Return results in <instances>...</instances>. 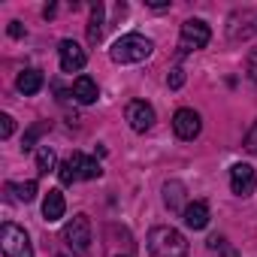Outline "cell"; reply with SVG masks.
<instances>
[{
    "label": "cell",
    "mask_w": 257,
    "mask_h": 257,
    "mask_svg": "<svg viewBox=\"0 0 257 257\" xmlns=\"http://www.w3.org/2000/svg\"><path fill=\"white\" fill-rule=\"evenodd\" d=\"M212 40V31L203 19H188L182 25V34H179V49L182 52H197V49H206Z\"/></svg>",
    "instance_id": "cell-5"
},
{
    "label": "cell",
    "mask_w": 257,
    "mask_h": 257,
    "mask_svg": "<svg viewBox=\"0 0 257 257\" xmlns=\"http://www.w3.org/2000/svg\"><path fill=\"white\" fill-rule=\"evenodd\" d=\"M43 82H46V79H43L40 70H22L19 79H16V88H19L25 97H31V94H37V91L43 88Z\"/></svg>",
    "instance_id": "cell-15"
},
{
    "label": "cell",
    "mask_w": 257,
    "mask_h": 257,
    "mask_svg": "<svg viewBox=\"0 0 257 257\" xmlns=\"http://www.w3.org/2000/svg\"><path fill=\"white\" fill-rule=\"evenodd\" d=\"M152 49H155V43L149 37H143V34H124V37H118L112 43L109 55H112L115 64H140V61H146L152 55Z\"/></svg>",
    "instance_id": "cell-2"
},
{
    "label": "cell",
    "mask_w": 257,
    "mask_h": 257,
    "mask_svg": "<svg viewBox=\"0 0 257 257\" xmlns=\"http://www.w3.org/2000/svg\"><path fill=\"white\" fill-rule=\"evenodd\" d=\"M245 149L251 152V155H257V121H254V127L245 134Z\"/></svg>",
    "instance_id": "cell-24"
},
{
    "label": "cell",
    "mask_w": 257,
    "mask_h": 257,
    "mask_svg": "<svg viewBox=\"0 0 257 257\" xmlns=\"http://www.w3.org/2000/svg\"><path fill=\"white\" fill-rule=\"evenodd\" d=\"M73 97H76L82 106H91V103H97V97H100V91H97V82H94L91 76H79V79L73 82Z\"/></svg>",
    "instance_id": "cell-11"
},
{
    "label": "cell",
    "mask_w": 257,
    "mask_h": 257,
    "mask_svg": "<svg viewBox=\"0 0 257 257\" xmlns=\"http://www.w3.org/2000/svg\"><path fill=\"white\" fill-rule=\"evenodd\" d=\"M0 248H4V254H7V257H34L31 236L25 233V227L10 224V221L0 227Z\"/></svg>",
    "instance_id": "cell-3"
},
{
    "label": "cell",
    "mask_w": 257,
    "mask_h": 257,
    "mask_svg": "<svg viewBox=\"0 0 257 257\" xmlns=\"http://www.w3.org/2000/svg\"><path fill=\"white\" fill-rule=\"evenodd\" d=\"M167 85L176 91V88H182L185 85V70L182 67H176V70H170V76H167Z\"/></svg>",
    "instance_id": "cell-22"
},
{
    "label": "cell",
    "mask_w": 257,
    "mask_h": 257,
    "mask_svg": "<svg viewBox=\"0 0 257 257\" xmlns=\"http://www.w3.org/2000/svg\"><path fill=\"white\" fill-rule=\"evenodd\" d=\"M58 179H61V185H73V182H76V170H73L70 161H64V164L58 167Z\"/></svg>",
    "instance_id": "cell-20"
},
{
    "label": "cell",
    "mask_w": 257,
    "mask_h": 257,
    "mask_svg": "<svg viewBox=\"0 0 257 257\" xmlns=\"http://www.w3.org/2000/svg\"><path fill=\"white\" fill-rule=\"evenodd\" d=\"M115 257H121V254H115Z\"/></svg>",
    "instance_id": "cell-29"
},
{
    "label": "cell",
    "mask_w": 257,
    "mask_h": 257,
    "mask_svg": "<svg viewBox=\"0 0 257 257\" xmlns=\"http://www.w3.org/2000/svg\"><path fill=\"white\" fill-rule=\"evenodd\" d=\"M149 7L152 10H164V7H170V0H149Z\"/></svg>",
    "instance_id": "cell-27"
},
{
    "label": "cell",
    "mask_w": 257,
    "mask_h": 257,
    "mask_svg": "<svg viewBox=\"0 0 257 257\" xmlns=\"http://www.w3.org/2000/svg\"><path fill=\"white\" fill-rule=\"evenodd\" d=\"M64 209H67L64 194H61V191H49L46 200H43V218H46L49 224H52V221H61V218H64Z\"/></svg>",
    "instance_id": "cell-14"
},
{
    "label": "cell",
    "mask_w": 257,
    "mask_h": 257,
    "mask_svg": "<svg viewBox=\"0 0 257 257\" xmlns=\"http://www.w3.org/2000/svg\"><path fill=\"white\" fill-rule=\"evenodd\" d=\"M248 76H251V82H257V49L248 55Z\"/></svg>",
    "instance_id": "cell-25"
},
{
    "label": "cell",
    "mask_w": 257,
    "mask_h": 257,
    "mask_svg": "<svg viewBox=\"0 0 257 257\" xmlns=\"http://www.w3.org/2000/svg\"><path fill=\"white\" fill-rule=\"evenodd\" d=\"M182 218H185V227L203 230V227L209 224V206H206L203 200H194V203H188V209L182 212Z\"/></svg>",
    "instance_id": "cell-10"
},
{
    "label": "cell",
    "mask_w": 257,
    "mask_h": 257,
    "mask_svg": "<svg viewBox=\"0 0 257 257\" xmlns=\"http://www.w3.org/2000/svg\"><path fill=\"white\" fill-rule=\"evenodd\" d=\"M58 58H61V70H64V73H79V70L88 64V55H85V49H82L76 40H61Z\"/></svg>",
    "instance_id": "cell-7"
},
{
    "label": "cell",
    "mask_w": 257,
    "mask_h": 257,
    "mask_svg": "<svg viewBox=\"0 0 257 257\" xmlns=\"http://www.w3.org/2000/svg\"><path fill=\"white\" fill-rule=\"evenodd\" d=\"M200 127H203V121H200V115L194 109H179L173 115V131H176L179 140H197Z\"/></svg>",
    "instance_id": "cell-9"
},
{
    "label": "cell",
    "mask_w": 257,
    "mask_h": 257,
    "mask_svg": "<svg viewBox=\"0 0 257 257\" xmlns=\"http://www.w3.org/2000/svg\"><path fill=\"white\" fill-rule=\"evenodd\" d=\"M127 124H131L137 134L152 131V127H155V109H152L146 100H134V103H127Z\"/></svg>",
    "instance_id": "cell-8"
},
{
    "label": "cell",
    "mask_w": 257,
    "mask_h": 257,
    "mask_svg": "<svg viewBox=\"0 0 257 257\" xmlns=\"http://www.w3.org/2000/svg\"><path fill=\"white\" fill-rule=\"evenodd\" d=\"M149 251L155 257H188V239L176 227H152L149 230Z\"/></svg>",
    "instance_id": "cell-1"
},
{
    "label": "cell",
    "mask_w": 257,
    "mask_h": 257,
    "mask_svg": "<svg viewBox=\"0 0 257 257\" xmlns=\"http://www.w3.org/2000/svg\"><path fill=\"white\" fill-rule=\"evenodd\" d=\"M61 236H64V242L73 254H79V257L88 254V248H91V221H88V215H73V221H67Z\"/></svg>",
    "instance_id": "cell-4"
},
{
    "label": "cell",
    "mask_w": 257,
    "mask_h": 257,
    "mask_svg": "<svg viewBox=\"0 0 257 257\" xmlns=\"http://www.w3.org/2000/svg\"><path fill=\"white\" fill-rule=\"evenodd\" d=\"M55 13H58V7H55V4H49V7L43 10V16H46V19H55Z\"/></svg>",
    "instance_id": "cell-28"
},
{
    "label": "cell",
    "mask_w": 257,
    "mask_h": 257,
    "mask_svg": "<svg viewBox=\"0 0 257 257\" xmlns=\"http://www.w3.org/2000/svg\"><path fill=\"white\" fill-rule=\"evenodd\" d=\"M230 188L236 197H251L257 188V173L251 164H233L230 167Z\"/></svg>",
    "instance_id": "cell-6"
},
{
    "label": "cell",
    "mask_w": 257,
    "mask_h": 257,
    "mask_svg": "<svg viewBox=\"0 0 257 257\" xmlns=\"http://www.w3.org/2000/svg\"><path fill=\"white\" fill-rule=\"evenodd\" d=\"M13 185V182H10ZM13 191H16V197L22 200V203H31L34 197H37V182H22V185H13Z\"/></svg>",
    "instance_id": "cell-19"
},
{
    "label": "cell",
    "mask_w": 257,
    "mask_h": 257,
    "mask_svg": "<svg viewBox=\"0 0 257 257\" xmlns=\"http://www.w3.org/2000/svg\"><path fill=\"white\" fill-rule=\"evenodd\" d=\"M55 164H58L55 152H52L49 146H43V149L37 152V173H40V176H49V173L55 170Z\"/></svg>",
    "instance_id": "cell-17"
},
{
    "label": "cell",
    "mask_w": 257,
    "mask_h": 257,
    "mask_svg": "<svg viewBox=\"0 0 257 257\" xmlns=\"http://www.w3.org/2000/svg\"><path fill=\"white\" fill-rule=\"evenodd\" d=\"M10 37H13V40H22V37H25L22 22H10Z\"/></svg>",
    "instance_id": "cell-26"
},
{
    "label": "cell",
    "mask_w": 257,
    "mask_h": 257,
    "mask_svg": "<svg viewBox=\"0 0 257 257\" xmlns=\"http://www.w3.org/2000/svg\"><path fill=\"white\" fill-rule=\"evenodd\" d=\"M206 245H209V251H218L221 257H239V251H236V248H230V242H227L224 236H218V233H215V236H209V242H206Z\"/></svg>",
    "instance_id": "cell-18"
},
{
    "label": "cell",
    "mask_w": 257,
    "mask_h": 257,
    "mask_svg": "<svg viewBox=\"0 0 257 257\" xmlns=\"http://www.w3.org/2000/svg\"><path fill=\"white\" fill-rule=\"evenodd\" d=\"M43 131H46V124H37V127H31V134L25 137V143H22V149H25V152H28V149H34V140H37V137H40Z\"/></svg>",
    "instance_id": "cell-23"
},
{
    "label": "cell",
    "mask_w": 257,
    "mask_h": 257,
    "mask_svg": "<svg viewBox=\"0 0 257 257\" xmlns=\"http://www.w3.org/2000/svg\"><path fill=\"white\" fill-rule=\"evenodd\" d=\"M164 203H167V209L170 212H185L188 209V203H185V185L182 182H167L164 185Z\"/></svg>",
    "instance_id": "cell-13"
},
{
    "label": "cell",
    "mask_w": 257,
    "mask_h": 257,
    "mask_svg": "<svg viewBox=\"0 0 257 257\" xmlns=\"http://www.w3.org/2000/svg\"><path fill=\"white\" fill-rule=\"evenodd\" d=\"M13 131H16V121H13V115H0V140H10L13 137Z\"/></svg>",
    "instance_id": "cell-21"
},
{
    "label": "cell",
    "mask_w": 257,
    "mask_h": 257,
    "mask_svg": "<svg viewBox=\"0 0 257 257\" xmlns=\"http://www.w3.org/2000/svg\"><path fill=\"white\" fill-rule=\"evenodd\" d=\"M70 164H73V170H76V179H88V182H91V179H100V173H103V170H100V164H97L94 158L79 155V152L70 158Z\"/></svg>",
    "instance_id": "cell-12"
},
{
    "label": "cell",
    "mask_w": 257,
    "mask_h": 257,
    "mask_svg": "<svg viewBox=\"0 0 257 257\" xmlns=\"http://www.w3.org/2000/svg\"><path fill=\"white\" fill-rule=\"evenodd\" d=\"M103 40V4L91 7V19H88V43L97 46Z\"/></svg>",
    "instance_id": "cell-16"
}]
</instances>
